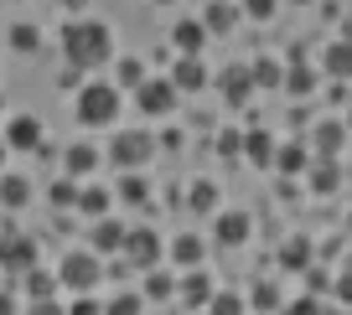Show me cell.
<instances>
[{"label":"cell","instance_id":"obj_44","mask_svg":"<svg viewBox=\"0 0 352 315\" xmlns=\"http://www.w3.org/2000/svg\"><path fill=\"white\" fill-rule=\"evenodd\" d=\"M6 155H11V150H6V140H0V171H6Z\"/></svg>","mask_w":352,"mask_h":315},{"label":"cell","instance_id":"obj_14","mask_svg":"<svg viewBox=\"0 0 352 315\" xmlns=\"http://www.w3.org/2000/svg\"><path fill=\"white\" fill-rule=\"evenodd\" d=\"M270 165H275L280 176H306V165H311V155H306V145L300 140H290V145H275V155H270Z\"/></svg>","mask_w":352,"mask_h":315},{"label":"cell","instance_id":"obj_4","mask_svg":"<svg viewBox=\"0 0 352 315\" xmlns=\"http://www.w3.org/2000/svg\"><path fill=\"white\" fill-rule=\"evenodd\" d=\"M151 150H155V140L145 130H120L114 145H109V161L120 165V171H140V165L151 161Z\"/></svg>","mask_w":352,"mask_h":315},{"label":"cell","instance_id":"obj_30","mask_svg":"<svg viewBox=\"0 0 352 315\" xmlns=\"http://www.w3.org/2000/svg\"><path fill=\"white\" fill-rule=\"evenodd\" d=\"M280 264H285V269H311V243L306 238H290L285 248H280Z\"/></svg>","mask_w":352,"mask_h":315},{"label":"cell","instance_id":"obj_2","mask_svg":"<svg viewBox=\"0 0 352 315\" xmlns=\"http://www.w3.org/2000/svg\"><path fill=\"white\" fill-rule=\"evenodd\" d=\"M120 119V88L114 83H83L78 88V124L83 130H104Z\"/></svg>","mask_w":352,"mask_h":315},{"label":"cell","instance_id":"obj_15","mask_svg":"<svg viewBox=\"0 0 352 315\" xmlns=\"http://www.w3.org/2000/svg\"><path fill=\"white\" fill-rule=\"evenodd\" d=\"M202 42H208L202 21H176V26H171V47H176L182 57H202Z\"/></svg>","mask_w":352,"mask_h":315},{"label":"cell","instance_id":"obj_26","mask_svg":"<svg viewBox=\"0 0 352 315\" xmlns=\"http://www.w3.org/2000/svg\"><path fill=\"white\" fill-rule=\"evenodd\" d=\"M187 207H192V212H218V186H212L208 176H202V181H192Z\"/></svg>","mask_w":352,"mask_h":315},{"label":"cell","instance_id":"obj_31","mask_svg":"<svg viewBox=\"0 0 352 315\" xmlns=\"http://www.w3.org/2000/svg\"><path fill=\"white\" fill-rule=\"evenodd\" d=\"M280 88H285V93H311V88H316V73H311V67H290L285 78H280Z\"/></svg>","mask_w":352,"mask_h":315},{"label":"cell","instance_id":"obj_19","mask_svg":"<svg viewBox=\"0 0 352 315\" xmlns=\"http://www.w3.org/2000/svg\"><path fill=\"white\" fill-rule=\"evenodd\" d=\"M176 290H182V300H187V305H208V300H212V279H208V274H197V269L182 274V279H176Z\"/></svg>","mask_w":352,"mask_h":315},{"label":"cell","instance_id":"obj_9","mask_svg":"<svg viewBox=\"0 0 352 315\" xmlns=\"http://www.w3.org/2000/svg\"><path fill=\"white\" fill-rule=\"evenodd\" d=\"M124 248V222L114 218H94V228H88V253H99V259H109V253Z\"/></svg>","mask_w":352,"mask_h":315},{"label":"cell","instance_id":"obj_23","mask_svg":"<svg viewBox=\"0 0 352 315\" xmlns=\"http://www.w3.org/2000/svg\"><path fill=\"white\" fill-rule=\"evenodd\" d=\"M0 202H6V207H26V202H32V181L0 171Z\"/></svg>","mask_w":352,"mask_h":315},{"label":"cell","instance_id":"obj_18","mask_svg":"<svg viewBox=\"0 0 352 315\" xmlns=\"http://www.w3.org/2000/svg\"><path fill=\"white\" fill-rule=\"evenodd\" d=\"M342 145H347V130H342V119H327V124L316 130V150H321V161H337Z\"/></svg>","mask_w":352,"mask_h":315},{"label":"cell","instance_id":"obj_29","mask_svg":"<svg viewBox=\"0 0 352 315\" xmlns=\"http://www.w3.org/2000/svg\"><path fill=\"white\" fill-rule=\"evenodd\" d=\"M145 274H151V279H145V294H140V300H171V294H176V279H171V274H161V269H145Z\"/></svg>","mask_w":352,"mask_h":315},{"label":"cell","instance_id":"obj_46","mask_svg":"<svg viewBox=\"0 0 352 315\" xmlns=\"http://www.w3.org/2000/svg\"><path fill=\"white\" fill-rule=\"evenodd\" d=\"M300 5H306V0H300Z\"/></svg>","mask_w":352,"mask_h":315},{"label":"cell","instance_id":"obj_33","mask_svg":"<svg viewBox=\"0 0 352 315\" xmlns=\"http://www.w3.org/2000/svg\"><path fill=\"white\" fill-rule=\"evenodd\" d=\"M11 47H16V52H36V47H42V32H36L32 21L11 26Z\"/></svg>","mask_w":352,"mask_h":315},{"label":"cell","instance_id":"obj_43","mask_svg":"<svg viewBox=\"0 0 352 315\" xmlns=\"http://www.w3.org/2000/svg\"><path fill=\"white\" fill-rule=\"evenodd\" d=\"M0 315H16V294L11 290H0Z\"/></svg>","mask_w":352,"mask_h":315},{"label":"cell","instance_id":"obj_8","mask_svg":"<svg viewBox=\"0 0 352 315\" xmlns=\"http://www.w3.org/2000/svg\"><path fill=\"white\" fill-rule=\"evenodd\" d=\"M249 228H254V218H249V212H239V207H228V212L218 207V212H212V233H218L223 248H239V243L249 238Z\"/></svg>","mask_w":352,"mask_h":315},{"label":"cell","instance_id":"obj_1","mask_svg":"<svg viewBox=\"0 0 352 315\" xmlns=\"http://www.w3.org/2000/svg\"><path fill=\"white\" fill-rule=\"evenodd\" d=\"M63 52L67 62L83 73V67H104L114 57V32L104 21H88V16H78V21L63 26Z\"/></svg>","mask_w":352,"mask_h":315},{"label":"cell","instance_id":"obj_38","mask_svg":"<svg viewBox=\"0 0 352 315\" xmlns=\"http://www.w3.org/2000/svg\"><path fill=\"white\" fill-rule=\"evenodd\" d=\"M239 11L249 16V21H270V16H275V0H243Z\"/></svg>","mask_w":352,"mask_h":315},{"label":"cell","instance_id":"obj_27","mask_svg":"<svg viewBox=\"0 0 352 315\" xmlns=\"http://www.w3.org/2000/svg\"><path fill=\"white\" fill-rule=\"evenodd\" d=\"M114 67H120V73H114V88H120V93H124V88L135 93V88L145 83V67H140V57H120Z\"/></svg>","mask_w":352,"mask_h":315},{"label":"cell","instance_id":"obj_7","mask_svg":"<svg viewBox=\"0 0 352 315\" xmlns=\"http://www.w3.org/2000/svg\"><path fill=\"white\" fill-rule=\"evenodd\" d=\"M135 104H140V114H151V119H166V114L176 109V88L166 83V78H145V83L135 88Z\"/></svg>","mask_w":352,"mask_h":315},{"label":"cell","instance_id":"obj_47","mask_svg":"<svg viewBox=\"0 0 352 315\" xmlns=\"http://www.w3.org/2000/svg\"><path fill=\"white\" fill-rule=\"evenodd\" d=\"M0 109H6V104H0Z\"/></svg>","mask_w":352,"mask_h":315},{"label":"cell","instance_id":"obj_6","mask_svg":"<svg viewBox=\"0 0 352 315\" xmlns=\"http://www.w3.org/2000/svg\"><path fill=\"white\" fill-rule=\"evenodd\" d=\"M0 269L6 274L36 269V238H26V233H0Z\"/></svg>","mask_w":352,"mask_h":315},{"label":"cell","instance_id":"obj_25","mask_svg":"<svg viewBox=\"0 0 352 315\" xmlns=\"http://www.w3.org/2000/svg\"><path fill=\"white\" fill-rule=\"evenodd\" d=\"M306 176H311V186H316L321 196H331L342 186V165L337 161H327V165H306Z\"/></svg>","mask_w":352,"mask_h":315},{"label":"cell","instance_id":"obj_40","mask_svg":"<svg viewBox=\"0 0 352 315\" xmlns=\"http://www.w3.org/2000/svg\"><path fill=\"white\" fill-rule=\"evenodd\" d=\"M63 315H104V305L99 300H94V294H78V300L73 305H67V310Z\"/></svg>","mask_w":352,"mask_h":315},{"label":"cell","instance_id":"obj_11","mask_svg":"<svg viewBox=\"0 0 352 315\" xmlns=\"http://www.w3.org/2000/svg\"><path fill=\"white\" fill-rule=\"evenodd\" d=\"M166 83H171L176 93H197V88H208L212 78H208V67H202V57H182V62H176V73L166 78Z\"/></svg>","mask_w":352,"mask_h":315},{"label":"cell","instance_id":"obj_35","mask_svg":"<svg viewBox=\"0 0 352 315\" xmlns=\"http://www.w3.org/2000/svg\"><path fill=\"white\" fill-rule=\"evenodd\" d=\"M208 315H243V300H239V294H223V290H212Z\"/></svg>","mask_w":352,"mask_h":315},{"label":"cell","instance_id":"obj_36","mask_svg":"<svg viewBox=\"0 0 352 315\" xmlns=\"http://www.w3.org/2000/svg\"><path fill=\"white\" fill-rule=\"evenodd\" d=\"M78 202V181L73 176H57L52 181V207H73Z\"/></svg>","mask_w":352,"mask_h":315},{"label":"cell","instance_id":"obj_24","mask_svg":"<svg viewBox=\"0 0 352 315\" xmlns=\"http://www.w3.org/2000/svg\"><path fill=\"white\" fill-rule=\"evenodd\" d=\"M218 88L233 98V104H243V98H249V88H254V83H249V67H223Z\"/></svg>","mask_w":352,"mask_h":315},{"label":"cell","instance_id":"obj_3","mask_svg":"<svg viewBox=\"0 0 352 315\" xmlns=\"http://www.w3.org/2000/svg\"><path fill=\"white\" fill-rule=\"evenodd\" d=\"M99 279H104V259H99V253H88V248H73L63 264H57V284L73 290V294H94Z\"/></svg>","mask_w":352,"mask_h":315},{"label":"cell","instance_id":"obj_21","mask_svg":"<svg viewBox=\"0 0 352 315\" xmlns=\"http://www.w3.org/2000/svg\"><path fill=\"white\" fill-rule=\"evenodd\" d=\"M280 78H285V62H280V57H259V62L249 67L254 88H280Z\"/></svg>","mask_w":352,"mask_h":315},{"label":"cell","instance_id":"obj_5","mask_svg":"<svg viewBox=\"0 0 352 315\" xmlns=\"http://www.w3.org/2000/svg\"><path fill=\"white\" fill-rule=\"evenodd\" d=\"M124 259L130 264H140V274L145 269H155V264H161V253H166V243H161V233L155 228H124Z\"/></svg>","mask_w":352,"mask_h":315},{"label":"cell","instance_id":"obj_34","mask_svg":"<svg viewBox=\"0 0 352 315\" xmlns=\"http://www.w3.org/2000/svg\"><path fill=\"white\" fill-rule=\"evenodd\" d=\"M321 62H327V73H331V78H347V42L337 36V42L327 47V57H321Z\"/></svg>","mask_w":352,"mask_h":315},{"label":"cell","instance_id":"obj_37","mask_svg":"<svg viewBox=\"0 0 352 315\" xmlns=\"http://www.w3.org/2000/svg\"><path fill=\"white\" fill-rule=\"evenodd\" d=\"M254 305H259V310H280V305H285V300H280V290H275V284H254Z\"/></svg>","mask_w":352,"mask_h":315},{"label":"cell","instance_id":"obj_39","mask_svg":"<svg viewBox=\"0 0 352 315\" xmlns=\"http://www.w3.org/2000/svg\"><path fill=\"white\" fill-rule=\"evenodd\" d=\"M285 315H321V300L316 294H300V300H290V305H280Z\"/></svg>","mask_w":352,"mask_h":315},{"label":"cell","instance_id":"obj_32","mask_svg":"<svg viewBox=\"0 0 352 315\" xmlns=\"http://www.w3.org/2000/svg\"><path fill=\"white\" fill-rule=\"evenodd\" d=\"M104 315H145V300L135 290H124V294H114V300L104 305Z\"/></svg>","mask_w":352,"mask_h":315},{"label":"cell","instance_id":"obj_10","mask_svg":"<svg viewBox=\"0 0 352 315\" xmlns=\"http://www.w3.org/2000/svg\"><path fill=\"white\" fill-rule=\"evenodd\" d=\"M6 150H42V119L36 114H16L6 124Z\"/></svg>","mask_w":352,"mask_h":315},{"label":"cell","instance_id":"obj_12","mask_svg":"<svg viewBox=\"0 0 352 315\" xmlns=\"http://www.w3.org/2000/svg\"><path fill=\"white\" fill-rule=\"evenodd\" d=\"M166 253H171V264H176V269H197V264H202V253H208V243H202L197 233H176V238L166 243Z\"/></svg>","mask_w":352,"mask_h":315},{"label":"cell","instance_id":"obj_16","mask_svg":"<svg viewBox=\"0 0 352 315\" xmlns=\"http://www.w3.org/2000/svg\"><path fill=\"white\" fill-rule=\"evenodd\" d=\"M239 150L249 155V165H259V171H264V165H270V155H275V135H270V130H249Z\"/></svg>","mask_w":352,"mask_h":315},{"label":"cell","instance_id":"obj_41","mask_svg":"<svg viewBox=\"0 0 352 315\" xmlns=\"http://www.w3.org/2000/svg\"><path fill=\"white\" fill-rule=\"evenodd\" d=\"M239 145H243L239 130H223V135H218V155H239Z\"/></svg>","mask_w":352,"mask_h":315},{"label":"cell","instance_id":"obj_28","mask_svg":"<svg viewBox=\"0 0 352 315\" xmlns=\"http://www.w3.org/2000/svg\"><path fill=\"white\" fill-rule=\"evenodd\" d=\"M114 196H120V202H130V207H140L145 196H151V186H145L140 171H124V176H120V191H114Z\"/></svg>","mask_w":352,"mask_h":315},{"label":"cell","instance_id":"obj_13","mask_svg":"<svg viewBox=\"0 0 352 315\" xmlns=\"http://www.w3.org/2000/svg\"><path fill=\"white\" fill-rule=\"evenodd\" d=\"M99 171V150H94V145H67L63 150V176H73V181H83V176H94Z\"/></svg>","mask_w":352,"mask_h":315},{"label":"cell","instance_id":"obj_42","mask_svg":"<svg viewBox=\"0 0 352 315\" xmlns=\"http://www.w3.org/2000/svg\"><path fill=\"white\" fill-rule=\"evenodd\" d=\"M26 315H63V310H57L52 300H32V310H26Z\"/></svg>","mask_w":352,"mask_h":315},{"label":"cell","instance_id":"obj_17","mask_svg":"<svg viewBox=\"0 0 352 315\" xmlns=\"http://www.w3.org/2000/svg\"><path fill=\"white\" fill-rule=\"evenodd\" d=\"M109 202H114V191H104V186H78V212L83 218H109Z\"/></svg>","mask_w":352,"mask_h":315},{"label":"cell","instance_id":"obj_22","mask_svg":"<svg viewBox=\"0 0 352 315\" xmlns=\"http://www.w3.org/2000/svg\"><path fill=\"white\" fill-rule=\"evenodd\" d=\"M21 279V290L32 294V300H52L57 294V274H42V269H26V274H16Z\"/></svg>","mask_w":352,"mask_h":315},{"label":"cell","instance_id":"obj_20","mask_svg":"<svg viewBox=\"0 0 352 315\" xmlns=\"http://www.w3.org/2000/svg\"><path fill=\"white\" fill-rule=\"evenodd\" d=\"M239 5H228V0H212L208 16H202V32H233V21H239Z\"/></svg>","mask_w":352,"mask_h":315},{"label":"cell","instance_id":"obj_45","mask_svg":"<svg viewBox=\"0 0 352 315\" xmlns=\"http://www.w3.org/2000/svg\"><path fill=\"white\" fill-rule=\"evenodd\" d=\"M155 5H171V0H155Z\"/></svg>","mask_w":352,"mask_h":315}]
</instances>
